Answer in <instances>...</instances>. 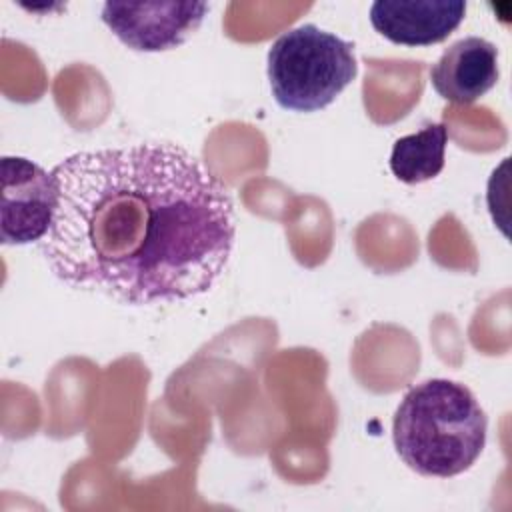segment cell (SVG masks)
I'll list each match as a JSON object with an SVG mask.
<instances>
[{
  "mask_svg": "<svg viewBox=\"0 0 512 512\" xmlns=\"http://www.w3.org/2000/svg\"><path fill=\"white\" fill-rule=\"evenodd\" d=\"M488 418L460 382L430 378L412 386L392 420L400 460L422 476L452 478L466 472L486 446Z\"/></svg>",
  "mask_w": 512,
  "mask_h": 512,
  "instance_id": "cell-2",
  "label": "cell"
},
{
  "mask_svg": "<svg viewBox=\"0 0 512 512\" xmlns=\"http://www.w3.org/2000/svg\"><path fill=\"white\" fill-rule=\"evenodd\" d=\"M354 44L322 30L300 24L282 32L268 50V80L274 100L294 112H316L356 78Z\"/></svg>",
  "mask_w": 512,
  "mask_h": 512,
  "instance_id": "cell-3",
  "label": "cell"
},
{
  "mask_svg": "<svg viewBox=\"0 0 512 512\" xmlns=\"http://www.w3.org/2000/svg\"><path fill=\"white\" fill-rule=\"evenodd\" d=\"M462 0H376L370 22L394 44L430 46L446 40L464 20Z\"/></svg>",
  "mask_w": 512,
  "mask_h": 512,
  "instance_id": "cell-6",
  "label": "cell"
},
{
  "mask_svg": "<svg viewBox=\"0 0 512 512\" xmlns=\"http://www.w3.org/2000/svg\"><path fill=\"white\" fill-rule=\"evenodd\" d=\"M208 10L206 2H106L100 16L128 48L162 52L186 42Z\"/></svg>",
  "mask_w": 512,
  "mask_h": 512,
  "instance_id": "cell-5",
  "label": "cell"
},
{
  "mask_svg": "<svg viewBox=\"0 0 512 512\" xmlns=\"http://www.w3.org/2000/svg\"><path fill=\"white\" fill-rule=\"evenodd\" d=\"M52 176L56 210L40 250L62 282L156 304L206 294L224 272L236 238L232 198L188 150H84Z\"/></svg>",
  "mask_w": 512,
  "mask_h": 512,
  "instance_id": "cell-1",
  "label": "cell"
},
{
  "mask_svg": "<svg viewBox=\"0 0 512 512\" xmlns=\"http://www.w3.org/2000/svg\"><path fill=\"white\" fill-rule=\"evenodd\" d=\"M0 240L4 244L40 242L54 220L56 184L52 172L22 156L0 160Z\"/></svg>",
  "mask_w": 512,
  "mask_h": 512,
  "instance_id": "cell-4",
  "label": "cell"
},
{
  "mask_svg": "<svg viewBox=\"0 0 512 512\" xmlns=\"http://www.w3.org/2000/svg\"><path fill=\"white\" fill-rule=\"evenodd\" d=\"M498 74V48L480 36H466L432 64L430 82L444 100L472 104L496 86Z\"/></svg>",
  "mask_w": 512,
  "mask_h": 512,
  "instance_id": "cell-7",
  "label": "cell"
},
{
  "mask_svg": "<svg viewBox=\"0 0 512 512\" xmlns=\"http://www.w3.org/2000/svg\"><path fill=\"white\" fill-rule=\"evenodd\" d=\"M448 130L442 122L428 124L414 134L398 138L390 152V170L404 184L436 178L446 160Z\"/></svg>",
  "mask_w": 512,
  "mask_h": 512,
  "instance_id": "cell-8",
  "label": "cell"
}]
</instances>
